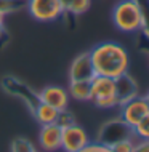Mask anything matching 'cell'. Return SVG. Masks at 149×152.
Instances as JSON below:
<instances>
[{
  "label": "cell",
  "instance_id": "6da1fadb",
  "mask_svg": "<svg viewBox=\"0 0 149 152\" xmlns=\"http://www.w3.org/2000/svg\"><path fill=\"white\" fill-rule=\"evenodd\" d=\"M95 75H104L111 79H119L128 72V53L122 45L115 42L99 43L90 51Z\"/></svg>",
  "mask_w": 149,
  "mask_h": 152
},
{
  "label": "cell",
  "instance_id": "7a4b0ae2",
  "mask_svg": "<svg viewBox=\"0 0 149 152\" xmlns=\"http://www.w3.org/2000/svg\"><path fill=\"white\" fill-rule=\"evenodd\" d=\"M112 23L119 31L135 34L144 31V15L138 0H120L112 10Z\"/></svg>",
  "mask_w": 149,
  "mask_h": 152
},
{
  "label": "cell",
  "instance_id": "3957f363",
  "mask_svg": "<svg viewBox=\"0 0 149 152\" xmlns=\"http://www.w3.org/2000/svg\"><path fill=\"white\" fill-rule=\"evenodd\" d=\"M29 15L40 23L58 21L66 15V8L59 0H26Z\"/></svg>",
  "mask_w": 149,
  "mask_h": 152
},
{
  "label": "cell",
  "instance_id": "277c9868",
  "mask_svg": "<svg viewBox=\"0 0 149 152\" xmlns=\"http://www.w3.org/2000/svg\"><path fill=\"white\" fill-rule=\"evenodd\" d=\"M90 142L88 133L80 125L74 123L61 131V149L64 152H79Z\"/></svg>",
  "mask_w": 149,
  "mask_h": 152
},
{
  "label": "cell",
  "instance_id": "5b68a950",
  "mask_svg": "<svg viewBox=\"0 0 149 152\" xmlns=\"http://www.w3.org/2000/svg\"><path fill=\"white\" fill-rule=\"evenodd\" d=\"M148 114H149V104L144 99V96L143 98L136 96L120 106V120L130 128H133L136 123Z\"/></svg>",
  "mask_w": 149,
  "mask_h": 152
},
{
  "label": "cell",
  "instance_id": "8992f818",
  "mask_svg": "<svg viewBox=\"0 0 149 152\" xmlns=\"http://www.w3.org/2000/svg\"><path fill=\"white\" fill-rule=\"evenodd\" d=\"M39 101L45 102V104L51 106L58 110L68 109L69 104V93L68 90L63 87H56V85H50V87H45L39 94Z\"/></svg>",
  "mask_w": 149,
  "mask_h": 152
},
{
  "label": "cell",
  "instance_id": "52a82bcc",
  "mask_svg": "<svg viewBox=\"0 0 149 152\" xmlns=\"http://www.w3.org/2000/svg\"><path fill=\"white\" fill-rule=\"evenodd\" d=\"M95 77L90 51L80 53L69 66V80H92Z\"/></svg>",
  "mask_w": 149,
  "mask_h": 152
},
{
  "label": "cell",
  "instance_id": "ba28073f",
  "mask_svg": "<svg viewBox=\"0 0 149 152\" xmlns=\"http://www.w3.org/2000/svg\"><path fill=\"white\" fill-rule=\"evenodd\" d=\"M40 134H39V142L40 147L45 152H56L61 149V128L56 123H50V125H40Z\"/></svg>",
  "mask_w": 149,
  "mask_h": 152
},
{
  "label": "cell",
  "instance_id": "9c48e42d",
  "mask_svg": "<svg viewBox=\"0 0 149 152\" xmlns=\"http://www.w3.org/2000/svg\"><path fill=\"white\" fill-rule=\"evenodd\" d=\"M115 96H117L119 106L138 96V85L128 74H123L119 79H115Z\"/></svg>",
  "mask_w": 149,
  "mask_h": 152
},
{
  "label": "cell",
  "instance_id": "30bf717a",
  "mask_svg": "<svg viewBox=\"0 0 149 152\" xmlns=\"http://www.w3.org/2000/svg\"><path fill=\"white\" fill-rule=\"evenodd\" d=\"M90 91H92V101L98 98H106L115 94V79L104 75H95L90 80Z\"/></svg>",
  "mask_w": 149,
  "mask_h": 152
},
{
  "label": "cell",
  "instance_id": "8fae6325",
  "mask_svg": "<svg viewBox=\"0 0 149 152\" xmlns=\"http://www.w3.org/2000/svg\"><path fill=\"white\" fill-rule=\"evenodd\" d=\"M68 93L69 98H74L77 101H92L90 80H69Z\"/></svg>",
  "mask_w": 149,
  "mask_h": 152
},
{
  "label": "cell",
  "instance_id": "7c38bea8",
  "mask_svg": "<svg viewBox=\"0 0 149 152\" xmlns=\"http://www.w3.org/2000/svg\"><path fill=\"white\" fill-rule=\"evenodd\" d=\"M58 114L59 110L51 107V106L45 104V102H37L35 107H34V115L35 120L40 123V125H50V123H56Z\"/></svg>",
  "mask_w": 149,
  "mask_h": 152
},
{
  "label": "cell",
  "instance_id": "4fadbf2b",
  "mask_svg": "<svg viewBox=\"0 0 149 152\" xmlns=\"http://www.w3.org/2000/svg\"><path fill=\"white\" fill-rule=\"evenodd\" d=\"M135 142H136L135 136H127V138L117 139V141L111 142V144H107V146L112 149V152H133Z\"/></svg>",
  "mask_w": 149,
  "mask_h": 152
},
{
  "label": "cell",
  "instance_id": "5bb4252c",
  "mask_svg": "<svg viewBox=\"0 0 149 152\" xmlns=\"http://www.w3.org/2000/svg\"><path fill=\"white\" fill-rule=\"evenodd\" d=\"M131 133L136 139H148L149 141V114L144 115L136 125L131 128Z\"/></svg>",
  "mask_w": 149,
  "mask_h": 152
},
{
  "label": "cell",
  "instance_id": "9a60e30c",
  "mask_svg": "<svg viewBox=\"0 0 149 152\" xmlns=\"http://www.w3.org/2000/svg\"><path fill=\"white\" fill-rule=\"evenodd\" d=\"M90 5H92V0H71L66 11L71 15H84L88 11Z\"/></svg>",
  "mask_w": 149,
  "mask_h": 152
},
{
  "label": "cell",
  "instance_id": "2e32d148",
  "mask_svg": "<svg viewBox=\"0 0 149 152\" xmlns=\"http://www.w3.org/2000/svg\"><path fill=\"white\" fill-rule=\"evenodd\" d=\"M11 152H37L35 146L27 138H16L11 142Z\"/></svg>",
  "mask_w": 149,
  "mask_h": 152
},
{
  "label": "cell",
  "instance_id": "e0dca14e",
  "mask_svg": "<svg viewBox=\"0 0 149 152\" xmlns=\"http://www.w3.org/2000/svg\"><path fill=\"white\" fill-rule=\"evenodd\" d=\"M24 0H0V13L2 15H10L13 11L23 8Z\"/></svg>",
  "mask_w": 149,
  "mask_h": 152
},
{
  "label": "cell",
  "instance_id": "ac0fdd59",
  "mask_svg": "<svg viewBox=\"0 0 149 152\" xmlns=\"http://www.w3.org/2000/svg\"><path fill=\"white\" fill-rule=\"evenodd\" d=\"M93 104L99 109H112L119 106L117 96L112 94V96H106V98H98V99H93Z\"/></svg>",
  "mask_w": 149,
  "mask_h": 152
},
{
  "label": "cell",
  "instance_id": "d6986e66",
  "mask_svg": "<svg viewBox=\"0 0 149 152\" xmlns=\"http://www.w3.org/2000/svg\"><path fill=\"white\" fill-rule=\"evenodd\" d=\"M76 120H74V115L71 112H69L68 109H63L59 110V114H58V118H56V125H59L61 128H66V126L69 125H74Z\"/></svg>",
  "mask_w": 149,
  "mask_h": 152
},
{
  "label": "cell",
  "instance_id": "ffe728a7",
  "mask_svg": "<svg viewBox=\"0 0 149 152\" xmlns=\"http://www.w3.org/2000/svg\"><path fill=\"white\" fill-rule=\"evenodd\" d=\"M79 152H112V149L101 141H95V142L90 141L84 149H80Z\"/></svg>",
  "mask_w": 149,
  "mask_h": 152
},
{
  "label": "cell",
  "instance_id": "44dd1931",
  "mask_svg": "<svg viewBox=\"0 0 149 152\" xmlns=\"http://www.w3.org/2000/svg\"><path fill=\"white\" fill-rule=\"evenodd\" d=\"M133 152H149V141L148 139H138L135 142Z\"/></svg>",
  "mask_w": 149,
  "mask_h": 152
},
{
  "label": "cell",
  "instance_id": "7402d4cb",
  "mask_svg": "<svg viewBox=\"0 0 149 152\" xmlns=\"http://www.w3.org/2000/svg\"><path fill=\"white\" fill-rule=\"evenodd\" d=\"M59 2L63 3V7H64V8H68V5L71 3V0H59Z\"/></svg>",
  "mask_w": 149,
  "mask_h": 152
},
{
  "label": "cell",
  "instance_id": "603a6c76",
  "mask_svg": "<svg viewBox=\"0 0 149 152\" xmlns=\"http://www.w3.org/2000/svg\"><path fill=\"white\" fill-rule=\"evenodd\" d=\"M3 19H5V15L0 13V26H3Z\"/></svg>",
  "mask_w": 149,
  "mask_h": 152
},
{
  "label": "cell",
  "instance_id": "cb8c5ba5",
  "mask_svg": "<svg viewBox=\"0 0 149 152\" xmlns=\"http://www.w3.org/2000/svg\"><path fill=\"white\" fill-rule=\"evenodd\" d=\"M144 99H146V102H148V104H149V91H148L146 94H144Z\"/></svg>",
  "mask_w": 149,
  "mask_h": 152
},
{
  "label": "cell",
  "instance_id": "d4e9b609",
  "mask_svg": "<svg viewBox=\"0 0 149 152\" xmlns=\"http://www.w3.org/2000/svg\"><path fill=\"white\" fill-rule=\"evenodd\" d=\"M2 34H3V26H0V39H2Z\"/></svg>",
  "mask_w": 149,
  "mask_h": 152
}]
</instances>
